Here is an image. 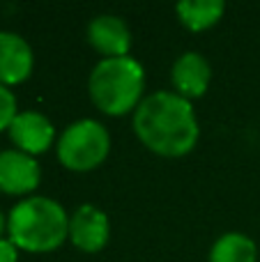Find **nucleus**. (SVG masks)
I'll return each mask as SVG.
<instances>
[{
  "label": "nucleus",
  "instance_id": "obj_1",
  "mask_svg": "<svg viewBox=\"0 0 260 262\" xmlns=\"http://www.w3.org/2000/svg\"><path fill=\"white\" fill-rule=\"evenodd\" d=\"M134 131L150 152L178 159L198 143V120L189 99L178 92H152L134 111Z\"/></svg>",
  "mask_w": 260,
  "mask_h": 262
},
{
  "label": "nucleus",
  "instance_id": "obj_2",
  "mask_svg": "<svg viewBox=\"0 0 260 262\" xmlns=\"http://www.w3.org/2000/svg\"><path fill=\"white\" fill-rule=\"evenodd\" d=\"M7 232L16 249L49 253L69 239V216L60 203L44 195H32L12 207Z\"/></svg>",
  "mask_w": 260,
  "mask_h": 262
},
{
  "label": "nucleus",
  "instance_id": "obj_3",
  "mask_svg": "<svg viewBox=\"0 0 260 262\" xmlns=\"http://www.w3.org/2000/svg\"><path fill=\"white\" fill-rule=\"evenodd\" d=\"M143 88H145L143 64L129 55L99 60L88 81L92 104L111 118L136 111L143 101Z\"/></svg>",
  "mask_w": 260,
  "mask_h": 262
},
{
  "label": "nucleus",
  "instance_id": "obj_4",
  "mask_svg": "<svg viewBox=\"0 0 260 262\" xmlns=\"http://www.w3.org/2000/svg\"><path fill=\"white\" fill-rule=\"evenodd\" d=\"M111 152L109 129L97 120H78L58 138V159L67 170L88 172L106 161Z\"/></svg>",
  "mask_w": 260,
  "mask_h": 262
},
{
  "label": "nucleus",
  "instance_id": "obj_5",
  "mask_svg": "<svg viewBox=\"0 0 260 262\" xmlns=\"http://www.w3.org/2000/svg\"><path fill=\"white\" fill-rule=\"evenodd\" d=\"M41 170L35 157L18 149L0 152V191L7 195H26L39 186Z\"/></svg>",
  "mask_w": 260,
  "mask_h": 262
},
{
  "label": "nucleus",
  "instance_id": "obj_6",
  "mask_svg": "<svg viewBox=\"0 0 260 262\" xmlns=\"http://www.w3.org/2000/svg\"><path fill=\"white\" fill-rule=\"evenodd\" d=\"M111 235L109 216L92 205H81L69 216V242L83 253H97L106 246Z\"/></svg>",
  "mask_w": 260,
  "mask_h": 262
},
{
  "label": "nucleus",
  "instance_id": "obj_7",
  "mask_svg": "<svg viewBox=\"0 0 260 262\" xmlns=\"http://www.w3.org/2000/svg\"><path fill=\"white\" fill-rule=\"evenodd\" d=\"M7 131L18 152H26L30 157L44 154L55 140V129L51 124V120L46 115L37 113V111L18 113Z\"/></svg>",
  "mask_w": 260,
  "mask_h": 262
},
{
  "label": "nucleus",
  "instance_id": "obj_8",
  "mask_svg": "<svg viewBox=\"0 0 260 262\" xmlns=\"http://www.w3.org/2000/svg\"><path fill=\"white\" fill-rule=\"evenodd\" d=\"M88 41L106 58H124L132 49V32L120 16L99 14L88 26Z\"/></svg>",
  "mask_w": 260,
  "mask_h": 262
},
{
  "label": "nucleus",
  "instance_id": "obj_9",
  "mask_svg": "<svg viewBox=\"0 0 260 262\" xmlns=\"http://www.w3.org/2000/svg\"><path fill=\"white\" fill-rule=\"evenodd\" d=\"M210 78H212L210 62L196 51L182 53L173 62V69H170V81H173L175 92L189 101L205 95Z\"/></svg>",
  "mask_w": 260,
  "mask_h": 262
},
{
  "label": "nucleus",
  "instance_id": "obj_10",
  "mask_svg": "<svg viewBox=\"0 0 260 262\" xmlns=\"http://www.w3.org/2000/svg\"><path fill=\"white\" fill-rule=\"evenodd\" d=\"M32 49L16 32H0V85H18L32 74Z\"/></svg>",
  "mask_w": 260,
  "mask_h": 262
},
{
  "label": "nucleus",
  "instance_id": "obj_11",
  "mask_svg": "<svg viewBox=\"0 0 260 262\" xmlns=\"http://www.w3.org/2000/svg\"><path fill=\"white\" fill-rule=\"evenodd\" d=\"M175 12H178V18L184 28L201 32L219 23V18L226 12V5L221 0H182V3H178Z\"/></svg>",
  "mask_w": 260,
  "mask_h": 262
},
{
  "label": "nucleus",
  "instance_id": "obj_12",
  "mask_svg": "<svg viewBox=\"0 0 260 262\" xmlns=\"http://www.w3.org/2000/svg\"><path fill=\"white\" fill-rule=\"evenodd\" d=\"M256 260H258L256 244L242 232L221 235L210 251V262H256Z\"/></svg>",
  "mask_w": 260,
  "mask_h": 262
},
{
  "label": "nucleus",
  "instance_id": "obj_13",
  "mask_svg": "<svg viewBox=\"0 0 260 262\" xmlns=\"http://www.w3.org/2000/svg\"><path fill=\"white\" fill-rule=\"evenodd\" d=\"M18 115L16 108V97L9 92V88L0 85V131L9 129V124L14 122V118Z\"/></svg>",
  "mask_w": 260,
  "mask_h": 262
},
{
  "label": "nucleus",
  "instance_id": "obj_14",
  "mask_svg": "<svg viewBox=\"0 0 260 262\" xmlns=\"http://www.w3.org/2000/svg\"><path fill=\"white\" fill-rule=\"evenodd\" d=\"M0 262H18V249L9 239H0Z\"/></svg>",
  "mask_w": 260,
  "mask_h": 262
},
{
  "label": "nucleus",
  "instance_id": "obj_15",
  "mask_svg": "<svg viewBox=\"0 0 260 262\" xmlns=\"http://www.w3.org/2000/svg\"><path fill=\"white\" fill-rule=\"evenodd\" d=\"M5 228H7V219H5V216H3V212H0V239H3Z\"/></svg>",
  "mask_w": 260,
  "mask_h": 262
}]
</instances>
